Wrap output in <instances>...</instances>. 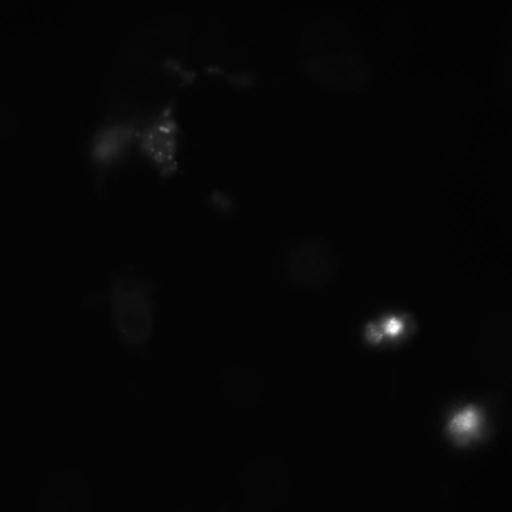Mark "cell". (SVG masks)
Returning <instances> with one entry per match:
<instances>
[{
  "mask_svg": "<svg viewBox=\"0 0 512 512\" xmlns=\"http://www.w3.org/2000/svg\"><path fill=\"white\" fill-rule=\"evenodd\" d=\"M110 303L121 339L130 346L144 344L153 328V309L147 285L135 276L120 277L111 287Z\"/></svg>",
  "mask_w": 512,
  "mask_h": 512,
  "instance_id": "6da1fadb",
  "label": "cell"
},
{
  "mask_svg": "<svg viewBox=\"0 0 512 512\" xmlns=\"http://www.w3.org/2000/svg\"><path fill=\"white\" fill-rule=\"evenodd\" d=\"M324 248L307 243L293 248L286 256V267L293 280L316 284L324 277Z\"/></svg>",
  "mask_w": 512,
  "mask_h": 512,
  "instance_id": "7a4b0ae2",
  "label": "cell"
}]
</instances>
